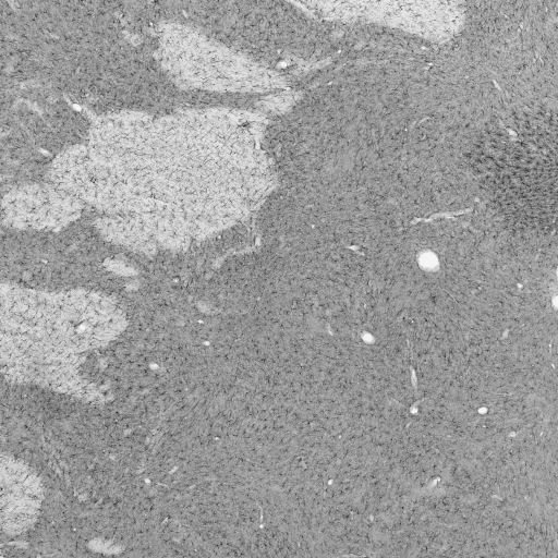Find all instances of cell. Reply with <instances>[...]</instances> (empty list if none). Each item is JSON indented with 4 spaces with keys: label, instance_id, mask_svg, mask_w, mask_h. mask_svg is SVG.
I'll list each match as a JSON object with an SVG mask.
<instances>
[{
    "label": "cell",
    "instance_id": "6da1fadb",
    "mask_svg": "<svg viewBox=\"0 0 558 558\" xmlns=\"http://www.w3.org/2000/svg\"><path fill=\"white\" fill-rule=\"evenodd\" d=\"M122 314L108 299L85 292L8 291L2 299L3 342L27 366L71 368L83 352L120 331ZM80 359V357H78Z\"/></svg>",
    "mask_w": 558,
    "mask_h": 558
},
{
    "label": "cell",
    "instance_id": "7a4b0ae2",
    "mask_svg": "<svg viewBox=\"0 0 558 558\" xmlns=\"http://www.w3.org/2000/svg\"><path fill=\"white\" fill-rule=\"evenodd\" d=\"M3 488H5L3 486ZM8 493L2 492V497H8V504H3V508L8 507L9 523L17 526L27 525L38 507V492L35 481L29 480L16 482L10 481L8 484Z\"/></svg>",
    "mask_w": 558,
    "mask_h": 558
}]
</instances>
